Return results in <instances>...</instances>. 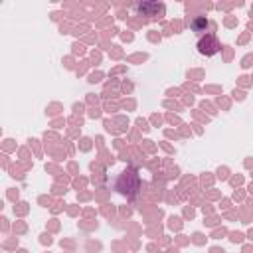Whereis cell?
Segmentation results:
<instances>
[{
    "instance_id": "cell-3",
    "label": "cell",
    "mask_w": 253,
    "mask_h": 253,
    "mask_svg": "<svg viewBox=\"0 0 253 253\" xmlns=\"http://www.w3.org/2000/svg\"><path fill=\"white\" fill-rule=\"evenodd\" d=\"M134 10H138L142 16H160L164 12V6L156 2H142V4H134Z\"/></svg>"
},
{
    "instance_id": "cell-4",
    "label": "cell",
    "mask_w": 253,
    "mask_h": 253,
    "mask_svg": "<svg viewBox=\"0 0 253 253\" xmlns=\"http://www.w3.org/2000/svg\"><path fill=\"white\" fill-rule=\"evenodd\" d=\"M192 30L194 32H206V28H208V20L204 18V16H196L194 20H192Z\"/></svg>"
},
{
    "instance_id": "cell-1",
    "label": "cell",
    "mask_w": 253,
    "mask_h": 253,
    "mask_svg": "<svg viewBox=\"0 0 253 253\" xmlns=\"http://www.w3.org/2000/svg\"><path fill=\"white\" fill-rule=\"evenodd\" d=\"M138 188H140V178H138V174H136L134 170H125V172L119 176V180H117V190H119L121 194L128 196V198L136 196Z\"/></svg>"
},
{
    "instance_id": "cell-2",
    "label": "cell",
    "mask_w": 253,
    "mask_h": 253,
    "mask_svg": "<svg viewBox=\"0 0 253 253\" xmlns=\"http://www.w3.org/2000/svg\"><path fill=\"white\" fill-rule=\"evenodd\" d=\"M219 49H221V43H219V40L215 38V34L206 32V34L200 36V40H198V51H200L202 55L211 57V55L219 53Z\"/></svg>"
}]
</instances>
